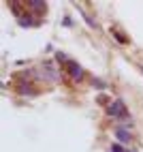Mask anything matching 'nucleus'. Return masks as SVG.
Segmentation results:
<instances>
[{
  "label": "nucleus",
  "instance_id": "f257e3e1",
  "mask_svg": "<svg viewBox=\"0 0 143 152\" xmlns=\"http://www.w3.org/2000/svg\"><path fill=\"white\" fill-rule=\"evenodd\" d=\"M107 114L111 118H115V120H126V122L130 120V114H128V109L124 105V101H120V99H115L113 103L107 107Z\"/></svg>",
  "mask_w": 143,
  "mask_h": 152
},
{
  "label": "nucleus",
  "instance_id": "423d86ee",
  "mask_svg": "<svg viewBox=\"0 0 143 152\" xmlns=\"http://www.w3.org/2000/svg\"><path fill=\"white\" fill-rule=\"evenodd\" d=\"M30 7H32V11L36 9V11H41V13H45L47 11V4L45 2H41V0H32V2H28Z\"/></svg>",
  "mask_w": 143,
  "mask_h": 152
},
{
  "label": "nucleus",
  "instance_id": "1a4fd4ad",
  "mask_svg": "<svg viewBox=\"0 0 143 152\" xmlns=\"http://www.w3.org/2000/svg\"><path fill=\"white\" fill-rule=\"evenodd\" d=\"M113 34H115V39H118V41H122V43H128V39H126L124 34H122V32H118V30H113Z\"/></svg>",
  "mask_w": 143,
  "mask_h": 152
},
{
  "label": "nucleus",
  "instance_id": "6e6552de",
  "mask_svg": "<svg viewBox=\"0 0 143 152\" xmlns=\"http://www.w3.org/2000/svg\"><path fill=\"white\" fill-rule=\"evenodd\" d=\"M111 152H128V150L122 146V144H113V146H111Z\"/></svg>",
  "mask_w": 143,
  "mask_h": 152
},
{
  "label": "nucleus",
  "instance_id": "20e7f679",
  "mask_svg": "<svg viewBox=\"0 0 143 152\" xmlns=\"http://www.w3.org/2000/svg\"><path fill=\"white\" fill-rule=\"evenodd\" d=\"M17 24H19V26H24V28H28V26H36L38 22H36V19H34L32 15H28V13H22V15L17 17Z\"/></svg>",
  "mask_w": 143,
  "mask_h": 152
},
{
  "label": "nucleus",
  "instance_id": "7ed1b4c3",
  "mask_svg": "<svg viewBox=\"0 0 143 152\" xmlns=\"http://www.w3.org/2000/svg\"><path fill=\"white\" fill-rule=\"evenodd\" d=\"M115 139H118V144H122V146H124V144H128V141L132 139V135L128 133L126 129L118 126V129H115Z\"/></svg>",
  "mask_w": 143,
  "mask_h": 152
},
{
  "label": "nucleus",
  "instance_id": "39448f33",
  "mask_svg": "<svg viewBox=\"0 0 143 152\" xmlns=\"http://www.w3.org/2000/svg\"><path fill=\"white\" fill-rule=\"evenodd\" d=\"M17 92H19V94H34V88H30V84H28V82H19Z\"/></svg>",
  "mask_w": 143,
  "mask_h": 152
},
{
  "label": "nucleus",
  "instance_id": "f03ea898",
  "mask_svg": "<svg viewBox=\"0 0 143 152\" xmlns=\"http://www.w3.org/2000/svg\"><path fill=\"white\" fill-rule=\"evenodd\" d=\"M66 71H68V75L73 77L75 82H81V79H83V71H81V66L77 62H73V60L66 62Z\"/></svg>",
  "mask_w": 143,
  "mask_h": 152
},
{
  "label": "nucleus",
  "instance_id": "9b49d317",
  "mask_svg": "<svg viewBox=\"0 0 143 152\" xmlns=\"http://www.w3.org/2000/svg\"><path fill=\"white\" fill-rule=\"evenodd\" d=\"M56 58L60 60V62H68V60H66V56H64V54H56Z\"/></svg>",
  "mask_w": 143,
  "mask_h": 152
},
{
  "label": "nucleus",
  "instance_id": "9d476101",
  "mask_svg": "<svg viewBox=\"0 0 143 152\" xmlns=\"http://www.w3.org/2000/svg\"><path fill=\"white\" fill-rule=\"evenodd\" d=\"M94 86L96 88H105L107 84H105V79H94Z\"/></svg>",
  "mask_w": 143,
  "mask_h": 152
},
{
  "label": "nucleus",
  "instance_id": "0eeeda50",
  "mask_svg": "<svg viewBox=\"0 0 143 152\" xmlns=\"http://www.w3.org/2000/svg\"><path fill=\"white\" fill-rule=\"evenodd\" d=\"M96 101H98L100 105H107V107L111 105V103H109V96H107V94H98V99H96Z\"/></svg>",
  "mask_w": 143,
  "mask_h": 152
},
{
  "label": "nucleus",
  "instance_id": "f8f14e48",
  "mask_svg": "<svg viewBox=\"0 0 143 152\" xmlns=\"http://www.w3.org/2000/svg\"><path fill=\"white\" fill-rule=\"evenodd\" d=\"M139 69H141V73H143V66H139Z\"/></svg>",
  "mask_w": 143,
  "mask_h": 152
}]
</instances>
